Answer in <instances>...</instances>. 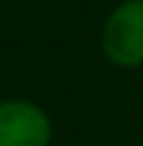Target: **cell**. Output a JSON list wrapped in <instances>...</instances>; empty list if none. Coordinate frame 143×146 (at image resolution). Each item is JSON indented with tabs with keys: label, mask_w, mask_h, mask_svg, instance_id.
Listing matches in <instances>:
<instances>
[{
	"label": "cell",
	"mask_w": 143,
	"mask_h": 146,
	"mask_svg": "<svg viewBox=\"0 0 143 146\" xmlns=\"http://www.w3.org/2000/svg\"><path fill=\"white\" fill-rule=\"evenodd\" d=\"M54 139V123L49 113L20 98L0 100V146H49Z\"/></svg>",
	"instance_id": "obj_2"
},
{
	"label": "cell",
	"mask_w": 143,
	"mask_h": 146,
	"mask_svg": "<svg viewBox=\"0 0 143 146\" xmlns=\"http://www.w3.org/2000/svg\"><path fill=\"white\" fill-rule=\"evenodd\" d=\"M102 51L110 64L120 69H136L143 64V0L118 3L100 33Z\"/></svg>",
	"instance_id": "obj_1"
}]
</instances>
